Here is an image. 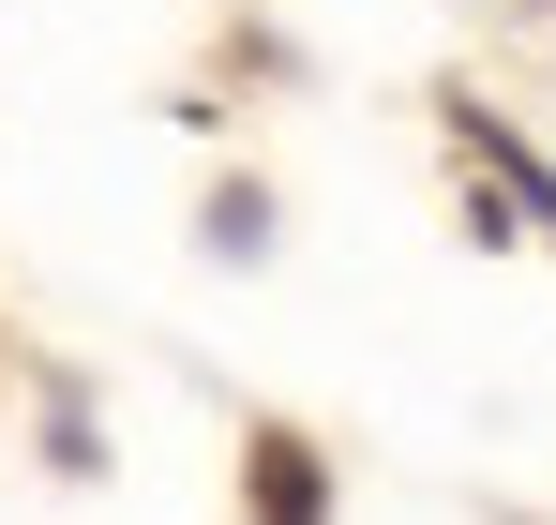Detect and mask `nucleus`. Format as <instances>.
Instances as JSON below:
<instances>
[{"label":"nucleus","mask_w":556,"mask_h":525,"mask_svg":"<svg viewBox=\"0 0 556 525\" xmlns=\"http://www.w3.org/2000/svg\"><path fill=\"white\" fill-rule=\"evenodd\" d=\"M256 511H271V525H316V465H301V450H256Z\"/></svg>","instance_id":"1"}]
</instances>
